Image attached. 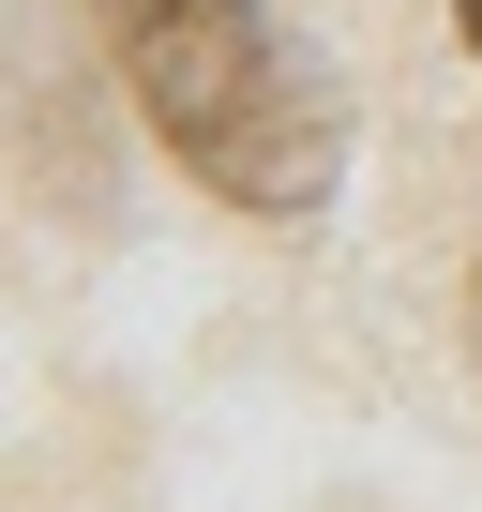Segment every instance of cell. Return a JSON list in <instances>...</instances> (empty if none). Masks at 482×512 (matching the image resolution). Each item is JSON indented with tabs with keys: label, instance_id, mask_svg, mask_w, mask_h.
<instances>
[{
	"label": "cell",
	"instance_id": "1",
	"mask_svg": "<svg viewBox=\"0 0 482 512\" xmlns=\"http://www.w3.org/2000/svg\"><path fill=\"white\" fill-rule=\"evenodd\" d=\"M106 46H121L136 121L181 151V181H211L226 211H272V226L332 211L347 121L257 0H106Z\"/></svg>",
	"mask_w": 482,
	"mask_h": 512
},
{
	"label": "cell",
	"instance_id": "2",
	"mask_svg": "<svg viewBox=\"0 0 482 512\" xmlns=\"http://www.w3.org/2000/svg\"><path fill=\"white\" fill-rule=\"evenodd\" d=\"M467 362H482V272H467Z\"/></svg>",
	"mask_w": 482,
	"mask_h": 512
},
{
	"label": "cell",
	"instance_id": "3",
	"mask_svg": "<svg viewBox=\"0 0 482 512\" xmlns=\"http://www.w3.org/2000/svg\"><path fill=\"white\" fill-rule=\"evenodd\" d=\"M452 31H467V46H482V0H452Z\"/></svg>",
	"mask_w": 482,
	"mask_h": 512
}]
</instances>
